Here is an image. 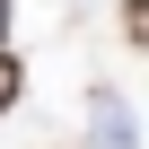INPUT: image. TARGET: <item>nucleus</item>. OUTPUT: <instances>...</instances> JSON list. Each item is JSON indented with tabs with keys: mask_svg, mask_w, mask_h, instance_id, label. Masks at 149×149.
<instances>
[{
	"mask_svg": "<svg viewBox=\"0 0 149 149\" xmlns=\"http://www.w3.org/2000/svg\"><path fill=\"white\" fill-rule=\"evenodd\" d=\"M123 44L149 53V0H123Z\"/></svg>",
	"mask_w": 149,
	"mask_h": 149,
	"instance_id": "nucleus-2",
	"label": "nucleus"
},
{
	"mask_svg": "<svg viewBox=\"0 0 149 149\" xmlns=\"http://www.w3.org/2000/svg\"><path fill=\"white\" fill-rule=\"evenodd\" d=\"M18 97H26V61H18V53H0V114H9Z\"/></svg>",
	"mask_w": 149,
	"mask_h": 149,
	"instance_id": "nucleus-1",
	"label": "nucleus"
},
{
	"mask_svg": "<svg viewBox=\"0 0 149 149\" xmlns=\"http://www.w3.org/2000/svg\"><path fill=\"white\" fill-rule=\"evenodd\" d=\"M0 53H9V0H0Z\"/></svg>",
	"mask_w": 149,
	"mask_h": 149,
	"instance_id": "nucleus-3",
	"label": "nucleus"
}]
</instances>
